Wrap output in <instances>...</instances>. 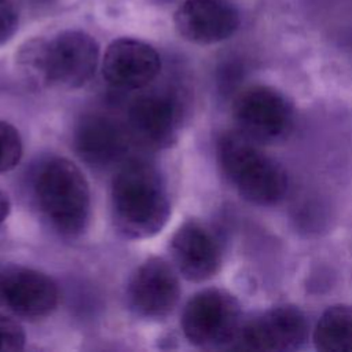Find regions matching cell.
<instances>
[{"instance_id":"cell-1","label":"cell","mask_w":352,"mask_h":352,"mask_svg":"<svg viewBox=\"0 0 352 352\" xmlns=\"http://www.w3.org/2000/svg\"><path fill=\"white\" fill-rule=\"evenodd\" d=\"M111 212L116 227L126 238L146 239L158 234L170 213L160 170L142 160L122 165L111 186Z\"/></svg>"},{"instance_id":"cell-2","label":"cell","mask_w":352,"mask_h":352,"mask_svg":"<svg viewBox=\"0 0 352 352\" xmlns=\"http://www.w3.org/2000/svg\"><path fill=\"white\" fill-rule=\"evenodd\" d=\"M236 129L217 142L219 165L227 180L248 202L271 206L283 199L289 187L287 172L275 158Z\"/></svg>"},{"instance_id":"cell-3","label":"cell","mask_w":352,"mask_h":352,"mask_svg":"<svg viewBox=\"0 0 352 352\" xmlns=\"http://www.w3.org/2000/svg\"><path fill=\"white\" fill-rule=\"evenodd\" d=\"M33 191L37 205L60 234H81L89 219L91 195L82 172L66 158H51L34 175Z\"/></svg>"},{"instance_id":"cell-4","label":"cell","mask_w":352,"mask_h":352,"mask_svg":"<svg viewBox=\"0 0 352 352\" xmlns=\"http://www.w3.org/2000/svg\"><path fill=\"white\" fill-rule=\"evenodd\" d=\"M242 322V309L236 297L219 287L195 293L182 315L186 338L192 345L206 349L231 348Z\"/></svg>"},{"instance_id":"cell-5","label":"cell","mask_w":352,"mask_h":352,"mask_svg":"<svg viewBox=\"0 0 352 352\" xmlns=\"http://www.w3.org/2000/svg\"><path fill=\"white\" fill-rule=\"evenodd\" d=\"M235 129L258 144L287 138L296 124L292 100L270 85H252L241 91L232 103Z\"/></svg>"},{"instance_id":"cell-6","label":"cell","mask_w":352,"mask_h":352,"mask_svg":"<svg viewBox=\"0 0 352 352\" xmlns=\"http://www.w3.org/2000/svg\"><path fill=\"white\" fill-rule=\"evenodd\" d=\"M308 320L294 305H276L243 319L231 345L236 349L289 352L304 346L308 338Z\"/></svg>"},{"instance_id":"cell-7","label":"cell","mask_w":352,"mask_h":352,"mask_svg":"<svg viewBox=\"0 0 352 352\" xmlns=\"http://www.w3.org/2000/svg\"><path fill=\"white\" fill-rule=\"evenodd\" d=\"M99 59L96 40L82 30H63L47 40L48 85L76 89L95 74Z\"/></svg>"},{"instance_id":"cell-8","label":"cell","mask_w":352,"mask_h":352,"mask_svg":"<svg viewBox=\"0 0 352 352\" xmlns=\"http://www.w3.org/2000/svg\"><path fill=\"white\" fill-rule=\"evenodd\" d=\"M179 296L180 285L176 271L161 257H151L142 263L128 282L126 297L131 308L147 319L168 316Z\"/></svg>"},{"instance_id":"cell-9","label":"cell","mask_w":352,"mask_h":352,"mask_svg":"<svg viewBox=\"0 0 352 352\" xmlns=\"http://www.w3.org/2000/svg\"><path fill=\"white\" fill-rule=\"evenodd\" d=\"M183 118V103L176 92L154 89L139 95L131 104L129 129L140 142L166 147L176 140Z\"/></svg>"},{"instance_id":"cell-10","label":"cell","mask_w":352,"mask_h":352,"mask_svg":"<svg viewBox=\"0 0 352 352\" xmlns=\"http://www.w3.org/2000/svg\"><path fill=\"white\" fill-rule=\"evenodd\" d=\"M176 270L191 282H204L217 274L221 265V245L217 235L204 223L188 220L170 241Z\"/></svg>"},{"instance_id":"cell-11","label":"cell","mask_w":352,"mask_h":352,"mask_svg":"<svg viewBox=\"0 0 352 352\" xmlns=\"http://www.w3.org/2000/svg\"><path fill=\"white\" fill-rule=\"evenodd\" d=\"M58 302V287L45 274L25 268L0 270V304L23 318H43Z\"/></svg>"},{"instance_id":"cell-12","label":"cell","mask_w":352,"mask_h":352,"mask_svg":"<svg viewBox=\"0 0 352 352\" xmlns=\"http://www.w3.org/2000/svg\"><path fill=\"white\" fill-rule=\"evenodd\" d=\"M161 70V58L155 48L136 38H117L107 47L102 73L114 88L138 89L148 85Z\"/></svg>"},{"instance_id":"cell-13","label":"cell","mask_w":352,"mask_h":352,"mask_svg":"<svg viewBox=\"0 0 352 352\" xmlns=\"http://www.w3.org/2000/svg\"><path fill=\"white\" fill-rule=\"evenodd\" d=\"M177 33L195 44H214L231 37L239 28L238 10L227 0H186L175 12Z\"/></svg>"},{"instance_id":"cell-14","label":"cell","mask_w":352,"mask_h":352,"mask_svg":"<svg viewBox=\"0 0 352 352\" xmlns=\"http://www.w3.org/2000/svg\"><path fill=\"white\" fill-rule=\"evenodd\" d=\"M73 142L76 153L85 164L107 168L125 155L129 135L116 118L102 113H89L77 122Z\"/></svg>"},{"instance_id":"cell-15","label":"cell","mask_w":352,"mask_h":352,"mask_svg":"<svg viewBox=\"0 0 352 352\" xmlns=\"http://www.w3.org/2000/svg\"><path fill=\"white\" fill-rule=\"evenodd\" d=\"M312 337L319 351H352V307H329L320 315Z\"/></svg>"},{"instance_id":"cell-16","label":"cell","mask_w":352,"mask_h":352,"mask_svg":"<svg viewBox=\"0 0 352 352\" xmlns=\"http://www.w3.org/2000/svg\"><path fill=\"white\" fill-rule=\"evenodd\" d=\"M16 69L25 82L33 88H44L48 85L47 76V40L32 38L26 41L18 51Z\"/></svg>"},{"instance_id":"cell-17","label":"cell","mask_w":352,"mask_h":352,"mask_svg":"<svg viewBox=\"0 0 352 352\" xmlns=\"http://www.w3.org/2000/svg\"><path fill=\"white\" fill-rule=\"evenodd\" d=\"M21 155L22 140L19 132L11 124L0 121V173L15 168Z\"/></svg>"},{"instance_id":"cell-18","label":"cell","mask_w":352,"mask_h":352,"mask_svg":"<svg viewBox=\"0 0 352 352\" xmlns=\"http://www.w3.org/2000/svg\"><path fill=\"white\" fill-rule=\"evenodd\" d=\"M26 337L22 326L14 319L0 314V352L21 351Z\"/></svg>"},{"instance_id":"cell-19","label":"cell","mask_w":352,"mask_h":352,"mask_svg":"<svg viewBox=\"0 0 352 352\" xmlns=\"http://www.w3.org/2000/svg\"><path fill=\"white\" fill-rule=\"evenodd\" d=\"M19 14L12 0H0V45L6 44L16 32Z\"/></svg>"},{"instance_id":"cell-20","label":"cell","mask_w":352,"mask_h":352,"mask_svg":"<svg viewBox=\"0 0 352 352\" xmlns=\"http://www.w3.org/2000/svg\"><path fill=\"white\" fill-rule=\"evenodd\" d=\"M8 213H10V199L7 194L3 190H0V227L7 219Z\"/></svg>"}]
</instances>
